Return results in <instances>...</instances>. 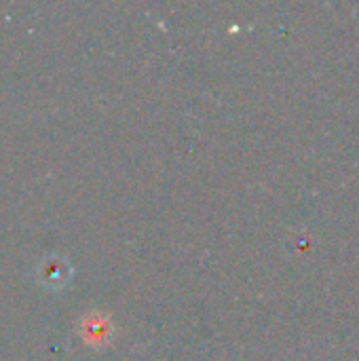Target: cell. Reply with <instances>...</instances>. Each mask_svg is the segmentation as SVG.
<instances>
[{"mask_svg":"<svg viewBox=\"0 0 359 361\" xmlns=\"http://www.w3.org/2000/svg\"><path fill=\"white\" fill-rule=\"evenodd\" d=\"M68 275H70V269L57 260V258H49L44 264H42V271H40V277H42V283L51 286V288H59L68 281Z\"/></svg>","mask_w":359,"mask_h":361,"instance_id":"6da1fadb","label":"cell"}]
</instances>
